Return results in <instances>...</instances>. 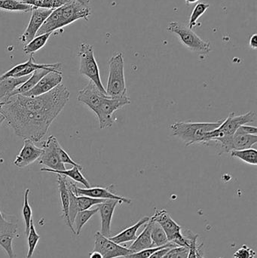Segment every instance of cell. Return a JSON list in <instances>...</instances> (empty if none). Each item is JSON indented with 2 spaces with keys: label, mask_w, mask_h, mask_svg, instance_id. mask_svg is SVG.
I'll use <instances>...</instances> for the list:
<instances>
[{
  "label": "cell",
  "mask_w": 257,
  "mask_h": 258,
  "mask_svg": "<svg viewBox=\"0 0 257 258\" xmlns=\"http://www.w3.org/2000/svg\"><path fill=\"white\" fill-rule=\"evenodd\" d=\"M17 236L13 234H3L0 236V246L6 251L9 258H16L13 249V242Z\"/></svg>",
  "instance_id": "obj_34"
},
{
  "label": "cell",
  "mask_w": 257,
  "mask_h": 258,
  "mask_svg": "<svg viewBox=\"0 0 257 258\" xmlns=\"http://www.w3.org/2000/svg\"><path fill=\"white\" fill-rule=\"evenodd\" d=\"M189 248L188 247L177 246L170 248L163 258H187Z\"/></svg>",
  "instance_id": "obj_38"
},
{
  "label": "cell",
  "mask_w": 257,
  "mask_h": 258,
  "mask_svg": "<svg viewBox=\"0 0 257 258\" xmlns=\"http://www.w3.org/2000/svg\"><path fill=\"white\" fill-rule=\"evenodd\" d=\"M51 9H42L33 7L31 11L32 15L28 26L25 31L20 38V40L24 44H27L36 37V33L42 27L45 20L52 12Z\"/></svg>",
  "instance_id": "obj_14"
},
{
  "label": "cell",
  "mask_w": 257,
  "mask_h": 258,
  "mask_svg": "<svg viewBox=\"0 0 257 258\" xmlns=\"http://www.w3.org/2000/svg\"><path fill=\"white\" fill-rule=\"evenodd\" d=\"M5 102H3V101H0V109L3 107V106L4 105Z\"/></svg>",
  "instance_id": "obj_50"
},
{
  "label": "cell",
  "mask_w": 257,
  "mask_h": 258,
  "mask_svg": "<svg viewBox=\"0 0 257 258\" xmlns=\"http://www.w3.org/2000/svg\"><path fill=\"white\" fill-rule=\"evenodd\" d=\"M129 104H131V99L128 95L115 98L106 97L95 112L99 120L100 128H110L113 124V113Z\"/></svg>",
  "instance_id": "obj_8"
},
{
  "label": "cell",
  "mask_w": 257,
  "mask_h": 258,
  "mask_svg": "<svg viewBox=\"0 0 257 258\" xmlns=\"http://www.w3.org/2000/svg\"><path fill=\"white\" fill-rule=\"evenodd\" d=\"M152 220H149L146 223V227H145L143 231L137 236V239L134 241L129 249L131 252L136 253L142 250L146 249V248H152V239H151V231H152Z\"/></svg>",
  "instance_id": "obj_22"
},
{
  "label": "cell",
  "mask_w": 257,
  "mask_h": 258,
  "mask_svg": "<svg viewBox=\"0 0 257 258\" xmlns=\"http://www.w3.org/2000/svg\"><path fill=\"white\" fill-rule=\"evenodd\" d=\"M76 200L79 212L89 210L92 206H98L107 200L92 198V197H85V196H78V197L76 196Z\"/></svg>",
  "instance_id": "obj_33"
},
{
  "label": "cell",
  "mask_w": 257,
  "mask_h": 258,
  "mask_svg": "<svg viewBox=\"0 0 257 258\" xmlns=\"http://www.w3.org/2000/svg\"><path fill=\"white\" fill-rule=\"evenodd\" d=\"M50 72H61V71H56V70H36V71H35L34 72L31 74L30 78H29L25 83H23L18 89H15V91H13V92L10 94L8 99L11 98V97L14 96V95H23V94L27 93V92L31 90V89L37 84L38 82H39L44 76L46 75V74H48V73ZM7 100H6V101H7ZM6 101H5V102H6Z\"/></svg>",
  "instance_id": "obj_20"
},
{
  "label": "cell",
  "mask_w": 257,
  "mask_h": 258,
  "mask_svg": "<svg viewBox=\"0 0 257 258\" xmlns=\"http://www.w3.org/2000/svg\"><path fill=\"white\" fill-rule=\"evenodd\" d=\"M67 185V184H66ZM69 189V218L71 224L73 226L74 220L78 211V203H77L76 196L72 192V189L67 186Z\"/></svg>",
  "instance_id": "obj_37"
},
{
  "label": "cell",
  "mask_w": 257,
  "mask_h": 258,
  "mask_svg": "<svg viewBox=\"0 0 257 258\" xmlns=\"http://www.w3.org/2000/svg\"><path fill=\"white\" fill-rule=\"evenodd\" d=\"M256 252L247 245L240 247L233 254V258H256Z\"/></svg>",
  "instance_id": "obj_39"
},
{
  "label": "cell",
  "mask_w": 257,
  "mask_h": 258,
  "mask_svg": "<svg viewBox=\"0 0 257 258\" xmlns=\"http://www.w3.org/2000/svg\"><path fill=\"white\" fill-rule=\"evenodd\" d=\"M109 77L107 89V96H124L128 95L125 78V61L123 54L119 52L112 56L108 61Z\"/></svg>",
  "instance_id": "obj_3"
},
{
  "label": "cell",
  "mask_w": 257,
  "mask_h": 258,
  "mask_svg": "<svg viewBox=\"0 0 257 258\" xmlns=\"http://www.w3.org/2000/svg\"><path fill=\"white\" fill-rule=\"evenodd\" d=\"M149 220H150V218H149V217H143L142 219L137 221L134 225L125 229L116 236H110L109 239L116 242V243L119 244V245L125 243V242H132V241L137 239V232L138 229L142 227L143 224H146Z\"/></svg>",
  "instance_id": "obj_21"
},
{
  "label": "cell",
  "mask_w": 257,
  "mask_h": 258,
  "mask_svg": "<svg viewBox=\"0 0 257 258\" xmlns=\"http://www.w3.org/2000/svg\"><path fill=\"white\" fill-rule=\"evenodd\" d=\"M118 204H122L119 200H107L104 203L98 205V212L101 215V233L106 237L110 238L111 234V223L115 209Z\"/></svg>",
  "instance_id": "obj_18"
},
{
  "label": "cell",
  "mask_w": 257,
  "mask_h": 258,
  "mask_svg": "<svg viewBox=\"0 0 257 258\" xmlns=\"http://www.w3.org/2000/svg\"><path fill=\"white\" fill-rule=\"evenodd\" d=\"M199 0H186V4L187 5H192L194 4V3H197Z\"/></svg>",
  "instance_id": "obj_48"
},
{
  "label": "cell",
  "mask_w": 257,
  "mask_h": 258,
  "mask_svg": "<svg viewBox=\"0 0 257 258\" xmlns=\"http://www.w3.org/2000/svg\"><path fill=\"white\" fill-rule=\"evenodd\" d=\"M214 142L221 149V153H230L233 150L251 148L257 143V135H245L236 132L232 136L220 138Z\"/></svg>",
  "instance_id": "obj_12"
},
{
  "label": "cell",
  "mask_w": 257,
  "mask_h": 258,
  "mask_svg": "<svg viewBox=\"0 0 257 258\" xmlns=\"http://www.w3.org/2000/svg\"><path fill=\"white\" fill-rule=\"evenodd\" d=\"M0 113L15 135L23 139L39 142L45 137L53 121L60 113L55 110L36 111L21 107L12 97L5 102Z\"/></svg>",
  "instance_id": "obj_1"
},
{
  "label": "cell",
  "mask_w": 257,
  "mask_h": 258,
  "mask_svg": "<svg viewBox=\"0 0 257 258\" xmlns=\"http://www.w3.org/2000/svg\"><path fill=\"white\" fill-rule=\"evenodd\" d=\"M51 33H45V34L36 36L34 39H32L29 43L24 45V52L26 54H33V53L40 50L45 46V44L48 42Z\"/></svg>",
  "instance_id": "obj_26"
},
{
  "label": "cell",
  "mask_w": 257,
  "mask_h": 258,
  "mask_svg": "<svg viewBox=\"0 0 257 258\" xmlns=\"http://www.w3.org/2000/svg\"><path fill=\"white\" fill-rule=\"evenodd\" d=\"M27 238H28V252H27L26 258H32L35 249H36V245L40 239V236L38 234L36 229H35L33 220L30 224V233H29Z\"/></svg>",
  "instance_id": "obj_35"
},
{
  "label": "cell",
  "mask_w": 257,
  "mask_h": 258,
  "mask_svg": "<svg viewBox=\"0 0 257 258\" xmlns=\"http://www.w3.org/2000/svg\"><path fill=\"white\" fill-rule=\"evenodd\" d=\"M57 183H58V189L59 192H60L63 218H64L65 221H66V225L69 227L72 233L75 235V231L74 230L73 226L71 224L69 218V189H68L67 185H66V177L58 174Z\"/></svg>",
  "instance_id": "obj_19"
},
{
  "label": "cell",
  "mask_w": 257,
  "mask_h": 258,
  "mask_svg": "<svg viewBox=\"0 0 257 258\" xmlns=\"http://www.w3.org/2000/svg\"><path fill=\"white\" fill-rule=\"evenodd\" d=\"M223 119L215 122H178L170 125V129L174 136L184 141L187 147L193 144L208 145L207 135L218 128Z\"/></svg>",
  "instance_id": "obj_2"
},
{
  "label": "cell",
  "mask_w": 257,
  "mask_h": 258,
  "mask_svg": "<svg viewBox=\"0 0 257 258\" xmlns=\"http://www.w3.org/2000/svg\"><path fill=\"white\" fill-rule=\"evenodd\" d=\"M57 10L59 14L57 30L63 28L79 19L88 21L92 14L89 6L80 4L72 0H69L66 4L58 8Z\"/></svg>",
  "instance_id": "obj_9"
},
{
  "label": "cell",
  "mask_w": 257,
  "mask_h": 258,
  "mask_svg": "<svg viewBox=\"0 0 257 258\" xmlns=\"http://www.w3.org/2000/svg\"><path fill=\"white\" fill-rule=\"evenodd\" d=\"M98 212V209L96 208L95 209H89V210L81 211L77 213L74 220L73 224H75V228L74 229L76 236H80L81 234V229L87 224L88 221Z\"/></svg>",
  "instance_id": "obj_27"
},
{
  "label": "cell",
  "mask_w": 257,
  "mask_h": 258,
  "mask_svg": "<svg viewBox=\"0 0 257 258\" xmlns=\"http://www.w3.org/2000/svg\"><path fill=\"white\" fill-rule=\"evenodd\" d=\"M202 245H200L199 246V249H198L197 251V258H204L203 255H202V252H201V248H202Z\"/></svg>",
  "instance_id": "obj_47"
},
{
  "label": "cell",
  "mask_w": 257,
  "mask_h": 258,
  "mask_svg": "<svg viewBox=\"0 0 257 258\" xmlns=\"http://www.w3.org/2000/svg\"><path fill=\"white\" fill-rule=\"evenodd\" d=\"M59 144L56 137L50 136L42 145V155L39 159V163L40 165H45L50 169L54 171H64L66 170L64 164L60 160L59 155Z\"/></svg>",
  "instance_id": "obj_10"
},
{
  "label": "cell",
  "mask_w": 257,
  "mask_h": 258,
  "mask_svg": "<svg viewBox=\"0 0 257 258\" xmlns=\"http://www.w3.org/2000/svg\"><path fill=\"white\" fill-rule=\"evenodd\" d=\"M107 95L103 94L92 81L77 92V100L87 105L94 113L96 112L103 100Z\"/></svg>",
  "instance_id": "obj_15"
},
{
  "label": "cell",
  "mask_w": 257,
  "mask_h": 258,
  "mask_svg": "<svg viewBox=\"0 0 257 258\" xmlns=\"http://www.w3.org/2000/svg\"><path fill=\"white\" fill-rule=\"evenodd\" d=\"M42 152V148L36 147L33 141L24 139V147L14 161V165L19 168H25L39 159Z\"/></svg>",
  "instance_id": "obj_17"
},
{
  "label": "cell",
  "mask_w": 257,
  "mask_h": 258,
  "mask_svg": "<svg viewBox=\"0 0 257 258\" xmlns=\"http://www.w3.org/2000/svg\"><path fill=\"white\" fill-rule=\"evenodd\" d=\"M19 1H23V0H19Z\"/></svg>",
  "instance_id": "obj_51"
},
{
  "label": "cell",
  "mask_w": 257,
  "mask_h": 258,
  "mask_svg": "<svg viewBox=\"0 0 257 258\" xmlns=\"http://www.w3.org/2000/svg\"><path fill=\"white\" fill-rule=\"evenodd\" d=\"M153 221L152 223L151 239H152L153 247H161L168 243V239L164 233V230L158 223Z\"/></svg>",
  "instance_id": "obj_30"
},
{
  "label": "cell",
  "mask_w": 257,
  "mask_h": 258,
  "mask_svg": "<svg viewBox=\"0 0 257 258\" xmlns=\"http://www.w3.org/2000/svg\"><path fill=\"white\" fill-rule=\"evenodd\" d=\"M72 1L77 2L80 4L84 5V6H89L90 0H72Z\"/></svg>",
  "instance_id": "obj_46"
},
{
  "label": "cell",
  "mask_w": 257,
  "mask_h": 258,
  "mask_svg": "<svg viewBox=\"0 0 257 258\" xmlns=\"http://www.w3.org/2000/svg\"><path fill=\"white\" fill-rule=\"evenodd\" d=\"M5 120H6V117H5L3 113H0V126H1L2 124L3 123Z\"/></svg>",
  "instance_id": "obj_49"
},
{
  "label": "cell",
  "mask_w": 257,
  "mask_h": 258,
  "mask_svg": "<svg viewBox=\"0 0 257 258\" xmlns=\"http://www.w3.org/2000/svg\"><path fill=\"white\" fill-rule=\"evenodd\" d=\"M256 118V113L253 111H249L245 114L239 116H235L234 113H230L226 119H223V122L218 128L207 135L208 144L210 141L232 136L239 127L255 122Z\"/></svg>",
  "instance_id": "obj_7"
},
{
  "label": "cell",
  "mask_w": 257,
  "mask_h": 258,
  "mask_svg": "<svg viewBox=\"0 0 257 258\" xmlns=\"http://www.w3.org/2000/svg\"><path fill=\"white\" fill-rule=\"evenodd\" d=\"M151 219L158 223L164 230L169 242H172L177 246L190 247L193 236H187L181 232V227L177 224L167 211L156 210L155 215L151 217Z\"/></svg>",
  "instance_id": "obj_6"
},
{
  "label": "cell",
  "mask_w": 257,
  "mask_h": 258,
  "mask_svg": "<svg viewBox=\"0 0 257 258\" xmlns=\"http://www.w3.org/2000/svg\"><path fill=\"white\" fill-rule=\"evenodd\" d=\"M63 80L62 72H50L44 76L37 84L27 93L23 95L27 97H36L44 95L61 84Z\"/></svg>",
  "instance_id": "obj_16"
},
{
  "label": "cell",
  "mask_w": 257,
  "mask_h": 258,
  "mask_svg": "<svg viewBox=\"0 0 257 258\" xmlns=\"http://www.w3.org/2000/svg\"><path fill=\"white\" fill-rule=\"evenodd\" d=\"M177 247L175 244L172 242H168L167 245H163L161 247H152V248H146V249L142 250V251H138V252L131 253V254H128L125 256V258H149L152 254H153L155 251L161 249L163 248H175Z\"/></svg>",
  "instance_id": "obj_36"
},
{
  "label": "cell",
  "mask_w": 257,
  "mask_h": 258,
  "mask_svg": "<svg viewBox=\"0 0 257 258\" xmlns=\"http://www.w3.org/2000/svg\"><path fill=\"white\" fill-rule=\"evenodd\" d=\"M197 238L198 235H194L192 237L187 258H197V251L199 248L197 245Z\"/></svg>",
  "instance_id": "obj_41"
},
{
  "label": "cell",
  "mask_w": 257,
  "mask_h": 258,
  "mask_svg": "<svg viewBox=\"0 0 257 258\" xmlns=\"http://www.w3.org/2000/svg\"><path fill=\"white\" fill-rule=\"evenodd\" d=\"M33 6L23 3L19 0H0V9L9 12H28L33 10Z\"/></svg>",
  "instance_id": "obj_28"
},
{
  "label": "cell",
  "mask_w": 257,
  "mask_h": 258,
  "mask_svg": "<svg viewBox=\"0 0 257 258\" xmlns=\"http://www.w3.org/2000/svg\"><path fill=\"white\" fill-rule=\"evenodd\" d=\"M89 258H103V256L98 251H92L91 252Z\"/></svg>",
  "instance_id": "obj_45"
},
{
  "label": "cell",
  "mask_w": 257,
  "mask_h": 258,
  "mask_svg": "<svg viewBox=\"0 0 257 258\" xmlns=\"http://www.w3.org/2000/svg\"><path fill=\"white\" fill-rule=\"evenodd\" d=\"M167 30L178 36L180 42L189 50L195 52L208 54L211 51V43L199 37L188 26L178 21H172L167 25Z\"/></svg>",
  "instance_id": "obj_4"
},
{
  "label": "cell",
  "mask_w": 257,
  "mask_h": 258,
  "mask_svg": "<svg viewBox=\"0 0 257 258\" xmlns=\"http://www.w3.org/2000/svg\"><path fill=\"white\" fill-rule=\"evenodd\" d=\"M236 132L241 134H245V135H257L256 127L250 126V125H241Z\"/></svg>",
  "instance_id": "obj_42"
},
{
  "label": "cell",
  "mask_w": 257,
  "mask_h": 258,
  "mask_svg": "<svg viewBox=\"0 0 257 258\" xmlns=\"http://www.w3.org/2000/svg\"><path fill=\"white\" fill-rule=\"evenodd\" d=\"M79 57V72L95 83V86L104 95H107L100 76L99 68L95 57L93 45L81 43L78 51Z\"/></svg>",
  "instance_id": "obj_5"
},
{
  "label": "cell",
  "mask_w": 257,
  "mask_h": 258,
  "mask_svg": "<svg viewBox=\"0 0 257 258\" xmlns=\"http://www.w3.org/2000/svg\"><path fill=\"white\" fill-rule=\"evenodd\" d=\"M59 155H60V160L63 164H69L72 166L78 167L80 169L82 170V166L79 164L76 163L72 158L69 156L67 153L62 148L61 146L59 147Z\"/></svg>",
  "instance_id": "obj_40"
},
{
  "label": "cell",
  "mask_w": 257,
  "mask_h": 258,
  "mask_svg": "<svg viewBox=\"0 0 257 258\" xmlns=\"http://www.w3.org/2000/svg\"><path fill=\"white\" fill-rule=\"evenodd\" d=\"M16 218L3 214L0 211V236L3 234H13L18 236V224Z\"/></svg>",
  "instance_id": "obj_25"
},
{
  "label": "cell",
  "mask_w": 257,
  "mask_h": 258,
  "mask_svg": "<svg viewBox=\"0 0 257 258\" xmlns=\"http://www.w3.org/2000/svg\"><path fill=\"white\" fill-rule=\"evenodd\" d=\"M66 184L72 189V192L75 194V196H85V197H92V198L101 199V200H119L122 203H126V204H131V200L125 197H120L116 195L112 192V187L113 185L111 184L107 187H90L82 188L78 187L75 183L69 181L66 179Z\"/></svg>",
  "instance_id": "obj_13"
},
{
  "label": "cell",
  "mask_w": 257,
  "mask_h": 258,
  "mask_svg": "<svg viewBox=\"0 0 257 258\" xmlns=\"http://www.w3.org/2000/svg\"><path fill=\"white\" fill-rule=\"evenodd\" d=\"M210 7V5L205 3H199L195 6L193 9V12L190 15V21H189L188 27L191 30H193V27L197 24L198 20L200 18L202 15L205 13L208 8Z\"/></svg>",
  "instance_id": "obj_32"
},
{
  "label": "cell",
  "mask_w": 257,
  "mask_h": 258,
  "mask_svg": "<svg viewBox=\"0 0 257 258\" xmlns=\"http://www.w3.org/2000/svg\"><path fill=\"white\" fill-rule=\"evenodd\" d=\"M30 189H27L24 192V206H23V218H24V225H25V234L26 236H28L30 233V224H31L32 215H33V212H32L31 207L29 204V195H30Z\"/></svg>",
  "instance_id": "obj_31"
},
{
  "label": "cell",
  "mask_w": 257,
  "mask_h": 258,
  "mask_svg": "<svg viewBox=\"0 0 257 258\" xmlns=\"http://www.w3.org/2000/svg\"><path fill=\"white\" fill-rule=\"evenodd\" d=\"M229 153L232 157L238 158L249 165H256L257 151L256 149L249 148L245 149V150H233Z\"/></svg>",
  "instance_id": "obj_29"
},
{
  "label": "cell",
  "mask_w": 257,
  "mask_h": 258,
  "mask_svg": "<svg viewBox=\"0 0 257 258\" xmlns=\"http://www.w3.org/2000/svg\"><path fill=\"white\" fill-rule=\"evenodd\" d=\"M172 248H163L161 249L158 250V251H155L153 254L151 255L149 258H163L164 257L167 251Z\"/></svg>",
  "instance_id": "obj_43"
},
{
  "label": "cell",
  "mask_w": 257,
  "mask_h": 258,
  "mask_svg": "<svg viewBox=\"0 0 257 258\" xmlns=\"http://www.w3.org/2000/svg\"><path fill=\"white\" fill-rule=\"evenodd\" d=\"M94 251H98L103 258H117L125 257L131 254L129 248L122 246L104 236L101 232H97L95 235V248Z\"/></svg>",
  "instance_id": "obj_11"
},
{
  "label": "cell",
  "mask_w": 257,
  "mask_h": 258,
  "mask_svg": "<svg viewBox=\"0 0 257 258\" xmlns=\"http://www.w3.org/2000/svg\"><path fill=\"white\" fill-rule=\"evenodd\" d=\"M30 76L23 77H9L0 80V101H5L8 99L10 94L20 86L25 83Z\"/></svg>",
  "instance_id": "obj_23"
},
{
  "label": "cell",
  "mask_w": 257,
  "mask_h": 258,
  "mask_svg": "<svg viewBox=\"0 0 257 258\" xmlns=\"http://www.w3.org/2000/svg\"><path fill=\"white\" fill-rule=\"evenodd\" d=\"M41 171H46V172L55 173V174H60V175L65 176V177H69L75 182L81 183L85 188H90L91 185L89 180L84 177V176L81 174V170L78 167H72L71 169H66L64 171H54V170L50 169L48 168H42Z\"/></svg>",
  "instance_id": "obj_24"
},
{
  "label": "cell",
  "mask_w": 257,
  "mask_h": 258,
  "mask_svg": "<svg viewBox=\"0 0 257 258\" xmlns=\"http://www.w3.org/2000/svg\"><path fill=\"white\" fill-rule=\"evenodd\" d=\"M250 48H253V49H256V48H257V34H256V33H254V34L252 35L251 37H250Z\"/></svg>",
  "instance_id": "obj_44"
}]
</instances>
